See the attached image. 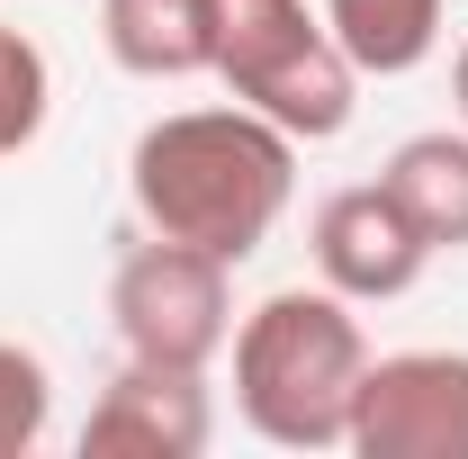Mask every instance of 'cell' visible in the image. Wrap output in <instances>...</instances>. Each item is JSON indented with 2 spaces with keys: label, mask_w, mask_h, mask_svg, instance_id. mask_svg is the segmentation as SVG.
Listing matches in <instances>:
<instances>
[{
  "label": "cell",
  "mask_w": 468,
  "mask_h": 459,
  "mask_svg": "<svg viewBox=\"0 0 468 459\" xmlns=\"http://www.w3.org/2000/svg\"><path fill=\"white\" fill-rule=\"evenodd\" d=\"M109 315L117 343L135 360H172V369H207L234 334V297H226V262L189 252V243H126L109 280Z\"/></svg>",
  "instance_id": "4"
},
{
  "label": "cell",
  "mask_w": 468,
  "mask_h": 459,
  "mask_svg": "<svg viewBox=\"0 0 468 459\" xmlns=\"http://www.w3.org/2000/svg\"><path fill=\"white\" fill-rule=\"evenodd\" d=\"M46 414H55V388H46V360L18 343H0V459L37 451L46 442Z\"/></svg>",
  "instance_id": "11"
},
{
  "label": "cell",
  "mask_w": 468,
  "mask_h": 459,
  "mask_svg": "<svg viewBox=\"0 0 468 459\" xmlns=\"http://www.w3.org/2000/svg\"><path fill=\"white\" fill-rule=\"evenodd\" d=\"M432 262V243L414 234V217L388 198V180L334 189L315 208V271L334 297H406Z\"/></svg>",
  "instance_id": "7"
},
{
  "label": "cell",
  "mask_w": 468,
  "mask_h": 459,
  "mask_svg": "<svg viewBox=\"0 0 468 459\" xmlns=\"http://www.w3.org/2000/svg\"><path fill=\"white\" fill-rule=\"evenodd\" d=\"M369 343L334 288H280L234 334V405L280 451H334L351 432Z\"/></svg>",
  "instance_id": "2"
},
{
  "label": "cell",
  "mask_w": 468,
  "mask_h": 459,
  "mask_svg": "<svg viewBox=\"0 0 468 459\" xmlns=\"http://www.w3.org/2000/svg\"><path fill=\"white\" fill-rule=\"evenodd\" d=\"M451 91H460V117H468V46H460V63H451Z\"/></svg>",
  "instance_id": "13"
},
{
  "label": "cell",
  "mask_w": 468,
  "mask_h": 459,
  "mask_svg": "<svg viewBox=\"0 0 468 459\" xmlns=\"http://www.w3.org/2000/svg\"><path fill=\"white\" fill-rule=\"evenodd\" d=\"M207 432H217V423H207L198 369L135 360V351H126V369L100 388L90 423H81V451H90V459H198Z\"/></svg>",
  "instance_id": "6"
},
{
  "label": "cell",
  "mask_w": 468,
  "mask_h": 459,
  "mask_svg": "<svg viewBox=\"0 0 468 459\" xmlns=\"http://www.w3.org/2000/svg\"><path fill=\"white\" fill-rule=\"evenodd\" d=\"M378 180H388V198L414 217V234L432 252L468 243V135H406Z\"/></svg>",
  "instance_id": "9"
},
{
  "label": "cell",
  "mask_w": 468,
  "mask_h": 459,
  "mask_svg": "<svg viewBox=\"0 0 468 459\" xmlns=\"http://www.w3.org/2000/svg\"><path fill=\"white\" fill-rule=\"evenodd\" d=\"M46 55L18 37V27H0V154H18V144H37V126H46Z\"/></svg>",
  "instance_id": "12"
},
{
  "label": "cell",
  "mask_w": 468,
  "mask_h": 459,
  "mask_svg": "<svg viewBox=\"0 0 468 459\" xmlns=\"http://www.w3.org/2000/svg\"><path fill=\"white\" fill-rule=\"evenodd\" d=\"M343 442L360 459H468V351L369 360Z\"/></svg>",
  "instance_id": "5"
},
{
  "label": "cell",
  "mask_w": 468,
  "mask_h": 459,
  "mask_svg": "<svg viewBox=\"0 0 468 459\" xmlns=\"http://www.w3.org/2000/svg\"><path fill=\"white\" fill-rule=\"evenodd\" d=\"M100 27L135 81H189L217 63V0H109Z\"/></svg>",
  "instance_id": "8"
},
{
  "label": "cell",
  "mask_w": 468,
  "mask_h": 459,
  "mask_svg": "<svg viewBox=\"0 0 468 459\" xmlns=\"http://www.w3.org/2000/svg\"><path fill=\"white\" fill-rule=\"evenodd\" d=\"M207 72L297 144L343 135L351 100H360V63L306 0H217V63Z\"/></svg>",
  "instance_id": "3"
},
{
  "label": "cell",
  "mask_w": 468,
  "mask_h": 459,
  "mask_svg": "<svg viewBox=\"0 0 468 459\" xmlns=\"http://www.w3.org/2000/svg\"><path fill=\"white\" fill-rule=\"evenodd\" d=\"M135 217L189 243V252H217V262H252L280 208L297 189V135H280L261 109H180L163 126L135 135Z\"/></svg>",
  "instance_id": "1"
},
{
  "label": "cell",
  "mask_w": 468,
  "mask_h": 459,
  "mask_svg": "<svg viewBox=\"0 0 468 459\" xmlns=\"http://www.w3.org/2000/svg\"><path fill=\"white\" fill-rule=\"evenodd\" d=\"M324 27L360 72H414L441 37V0H324Z\"/></svg>",
  "instance_id": "10"
}]
</instances>
